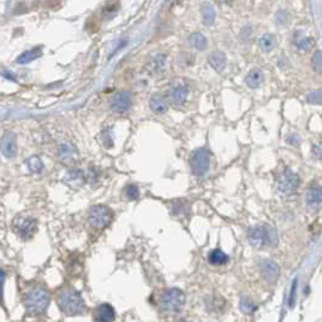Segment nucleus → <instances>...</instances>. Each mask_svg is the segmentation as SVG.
<instances>
[{
    "label": "nucleus",
    "instance_id": "nucleus-10",
    "mask_svg": "<svg viewBox=\"0 0 322 322\" xmlns=\"http://www.w3.org/2000/svg\"><path fill=\"white\" fill-rule=\"evenodd\" d=\"M132 105V96L129 91H120L111 99V110L116 113H124Z\"/></svg>",
    "mask_w": 322,
    "mask_h": 322
},
{
    "label": "nucleus",
    "instance_id": "nucleus-9",
    "mask_svg": "<svg viewBox=\"0 0 322 322\" xmlns=\"http://www.w3.org/2000/svg\"><path fill=\"white\" fill-rule=\"evenodd\" d=\"M189 96V86L188 83L183 82V80H179L176 83L172 84L170 87L169 92H167V97H169L170 102L175 106L183 105L186 101Z\"/></svg>",
    "mask_w": 322,
    "mask_h": 322
},
{
    "label": "nucleus",
    "instance_id": "nucleus-35",
    "mask_svg": "<svg viewBox=\"0 0 322 322\" xmlns=\"http://www.w3.org/2000/svg\"><path fill=\"white\" fill-rule=\"evenodd\" d=\"M312 154L316 159H322V145H314Z\"/></svg>",
    "mask_w": 322,
    "mask_h": 322
},
{
    "label": "nucleus",
    "instance_id": "nucleus-13",
    "mask_svg": "<svg viewBox=\"0 0 322 322\" xmlns=\"http://www.w3.org/2000/svg\"><path fill=\"white\" fill-rule=\"evenodd\" d=\"M58 158L62 161L63 164L71 165L75 164L78 159V151L75 145L70 143H65L59 146L58 149Z\"/></svg>",
    "mask_w": 322,
    "mask_h": 322
},
{
    "label": "nucleus",
    "instance_id": "nucleus-34",
    "mask_svg": "<svg viewBox=\"0 0 322 322\" xmlns=\"http://www.w3.org/2000/svg\"><path fill=\"white\" fill-rule=\"evenodd\" d=\"M253 35V32H252V28L250 27H245L243 28V30H242L241 33V37L242 39L244 40V42H248L249 40V38Z\"/></svg>",
    "mask_w": 322,
    "mask_h": 322
},
{
    "label": "nucleus",
    "instance_id": "nucleus-26",
    "mask_svg": "<svg viewBox=\"0 0 322 322\" xmlns=\"http://www.w3.org/2000/svg\"><path fill=\"white\" fill-rule=\"evenodd\" d=\"M201 14H203V20L207 25H212L215 20V11L212 4L204 3L201 5Z\"/></svg>",
    "mask_w": 322,
    "mask_h": 322
},
{
    "label": "nucleus",
    "instance_id": "nucleus-16",
    "mask_svg": "<svg viewBox=\"0 0 322 322\" xmlns=\"http://www.w3.org/2000/svg\"><path fill=\"white\" fill-rule=\"evenodd\" d=\"M307 205L310 208H319L322 205V188L321 186H312L309 189L306 195Z\"/></svg>",
    "mask_w": 322,
    "mask_h": 322
},
{
    "label": "nucleus",
    "instance_id": "nucleus-8",
    "mask_svg": "<svg viewBox=\"0 0 322 322\" xmlns=\"http://www.w3.org/2000/svg\"><path fill=\"white\" fill-rule=\"evenodd\" d=\"M298 185H300L298 175L291 170H286L278 180V191L281 195L290 196L297 190Z\"/></svg>",
    "mask_w": 322,
    "mask_h": 322
},
{
    "label": "nucleus",
    "instance_id": "nucleus-33",
    "mask_svg": "<svg viewBox=\"0 0 322 322\" xmlns=\"http://www.w3.org/2000/svg\"><path fill=\"white\" fill-rule=\"evenodd\" d=\"M4 285H5V272L0 269V304L4 301Z\"/></svg>",
    "mask_w": 322,
    "mask_h": 322
},
{
    "label": "nucleus",
    "instance_id": "nucleus-20",
    "mask_svg": "<svg viewBox=\"0 0 322 322\" xmlns=\"http://www.w3.org/2000/svg\"><path fill=\"white\" fill-rule=\"evenodd\" d=\"M208 260L213 266H222V264H226L228 262L229 257L222 249H213L208 254Z\"/></svg>",
    "mask_w": 322,
    "mask_h": 322
},
{
    "label": "nucleus",
    "instance_id": "nucleus-25",
    "mask_svg": "<svg viewBox=\"0 0 322 322\" xmlns=\"http://www.w3.org/2000/svg\"><path fill=\"white\" fill-rule=\"evenodd\" d=\"M27 166L28 170H29L30 172H33V174H40L44 169L43 161H42V159H40L39 156H32L30 159H28Z\"/></svg>",
    "mask_w": 322,
    "mask_h": 322
},
{
    "label": "nucleus",
    "instance_id": "nucleus-3",
    "mask_svg": "<svg viewBox=\"0 0 322 322\" xmlns=\"http://www.w3.org/2000/svg\"><path fill=\"white\" fill-rule=\"evenodd\" d=\"M186 302V296L179 288L165 290L160 296V307L166 314L177 315L181 312Z\"/></svg>",
    "mask_w": 322,
    "mask_h": 322
},
{
    "label": "nucleus",
    "instance_id": "nucleus-22",
    "mask_svg": "<svg viewBox=\"0 0 322 322\" xmlns=\"http://www.w3.org/2000/svg\"><path fill=\"white\" fill-rule=\"evenodd\" d=\"M189 44H190L193 48L198 49V51H204L208 46L207 38L201 33H193V34L189 35Z\"/></svg>",
    "mask_w": 322,
    "mask_h": 322
},
{
    "label": "nucleus",
    "instance_id": "nucleus-30",
    "mask_svg": "<svg viewBox=\"0 0 322 322\" xmlns=\"http://www.w3.org/2000/svg\"><path fill=\"white\" fill-rule=\"evenodd\" d=\"M297 279H293V283L291 286L290 297H288V306L290 309H293L296 305V300H297Z\"/></svg>",
    "mask_w": 322,
    "mask_h": 322
},
{
    "label": "nucleus",
    "instance_id": "nucleus-29",
    "mask_svg": "<svg viewBox=\"0 0 322 322\" xmlns=\"http://www.w3.org/2000/svg\"><path fill=\"white\" fill-rule=\"evenodd\" d=\"M307 102L312 103V105H322V91L317 89V91L311 92L307 94Z\"/></svg>",
    "mask_w": 322,
    "mask_h": 322
},
{
    "label": "nucleus",
    "instance_id": "nucleus-19",
    "mask_svg": "<svg viewBox=\"0 0 322 322\" xmlns=\"http://www.w3.org/2000/svg\"><path fill=\"white\" fill-rule=\"evenodd\" d=\"M65 181L70 186L73 188H78L83 184L84 181V174L82 172V170H70L67 172V175L65 176Z\"/></svg>",
    "mask_w": 322,
    "mask_h": 322
},
{
    "label": "nucleus",
    "instance_id": "nucleus-36",
    "mask_svg": "<svg viewBox=\"0 0 322 322\" xmlns=\"http://www.w3.org/2000/svg\"><path fill=\"white\" fill-rule=\"evenodd\" d=\"M287 143L290 144V145H292V146H297L298 144H300V139H298V137L296 136V135H293V136L288 137Z\"/></svg>",
    "mask_w": 322,
    "mask_h": 322
},
{
    "label": "nucleus",
    "instance_id": "nucleus-23",
    "mask_svg": "<svg viewBox=\"0 0 322 322\" xmlns=\"http://www.w3.org/2000/svg\"><path fill=\"white\" fill-rule=\"evenodd\" d=\"M262 82H263V73L260 72L259 70L250 71L247 77H245V83L250 88H257V87L260 86Z\"/></svg>",
    "mask_w": 322,
    "mask_h": 322
},
{
    "label": "nucleus",
    "instance_id": "nucleus-5",
    "mask_svg": "<svg viewBox=\"0 0 322 322\" xmlns=\"http://www.w3.org/2000/svg\"><path fill=\"white\" fill-rule=\"evenodd\" d=\"M112 212L106 205H94L89 209L88 223L96 229H103L111 223Z\"/></svg>",
    "mask_w": 322,
    "mask_h": 322
},
{
    "label": "nucleus",
    "instance_id": "nucleus-12",
    "mask_svg": "<svg viewBox=\"0 0 322 322\" xmlns=\"http://www.w3.org/2000/svg\"><path fill=\"white\" fill-rule=\"evenodd\" d=\"M259 268H260V272H262L263 278L266 279L267 282H269V283H273V282H276L277 279H278L281 269H279V266L274 262V260H271V259L260 260Z\"/></svg>",
    "mask_w": 322,
    "mask_h": 322
},
{
    "label": "nucleus",
    "instance_id": "nucleus-14",
    "mask_svg": "<svg viewBox=\"0 0 322 322\" xmlns=\"http://www.w3.org/2000/svg\"><path fill=\"white\" fill-rule=\"evenodd\" d=\"M116 317L115 309L110 304H102L94 310V319L97 322H112Z\"/></svg>",
    "mask_w": 322,
    "mask_h": 322
},
{
    "label": "nucleus",
    "instance_id": "nucleus-28",
    "mask_svg": "<svg viewBox=\"0 0 322 322\" xmlns=\"http://www.w3.org/2000/svg\"><path fill=\"white\" fill-rule=\"evenodd\" d=\"M165 67H166V57L164 54H158L155 58L151 61V68L154 72H164Z\"/></svg>",
    "mask_w": 322,
    "mask_h": 322
},
{
    "label": "nucleus",
    "instance_id": "nucleus-32",
    "mask_svg": "<svg viewBox=\"0 0 322 322\" xmlns=\"http://www.w3.org/2000/svg\"><path fill=\"white\" fill-rule=\"evenodd\" d=\"M125 191H126L127 198L131 199V200H135V199L139 198V188H137L136 185H127Z\"/></svg>",
    "mask_w": 322,
    "mask_h": 322
},
{
    "label": "nucleus",
    "instance_id": "nucleus-17",
    "mask_svg": "<svg viewBox=\"0 0 322 322\" xmlns=\"http://www.w3.org/2000/svg\"><path fill=\"white\" fill-rule=\"evenodd\" d=\"M149 106H150V110L154 113H158V115H162V113H165L167 111V103L161 94H154V96H151L150 101H149Z\"/></svg>",
    "mask_w": 322,
    "mask_h": 322
},
{
    "label": "nucleus",
    "instance_id": "nucleus-24",
    "mask_svg": "<svg viewBox=\"0 0 322 322\" xmlns=\"http://www.w3.org/2000/svg\"><path fill=\"white\" fill-rule=\"evenodd\" d=\"M277 40L273 34H264L263 37H260L258 40V46L263 52H269L276 47Z\"/></svg>",
    "mask_w": 322,
    "mask_h": 322
},
{
    "label": "nucleus",
    "instance_id": "nucleus-27",
    "mask_svg": "<svg viewBox=\"0 0 322 322\" xmlns=\"http://www.w3.org/2000/svg\"><path fill=\"white\" fill-rule=\"evenodd\" d=\"M239 309H241V311L243 312V314L250 315V314H253L255 310H257V305L253 302L252 298L244 296V297L241 298V302H239Z\"/></svg>",
    "mask_w": 322,
    "mask_h": 322
},
{
    "label": "nucleus",
    "instance_id": "nucleus-18",
    "mask_svg": "<svg viewBox=\"0 0 322 322\" xmlns=\"http://www.w3.org/2000/svg\"><path fill=\"white\" fill-rule=\"evenodd\" d=\"M209 65L214 68L217 72H223L227 67V58L223 52L217 51L209 56Z\"/></svg>",
    "mask_w": 322,
    "mask_h": 322
},
{
    "label": "nucleus",
    "instance_id": "nucleus-37",
    "mask_svg": "<svg viewBox=\"0 0 322 322\" xmlns=\"http://www.w3.org/2000/svg\"><path fill=\"white\" fill-rule=\"evenodd\" d=\"M177 322H185V321H177Z\"/></svg>",
    "mask_w": 322,
    "mask_h": 322
},
{
    "label": "nucleus",
    "instance_id": "nucleus-21",
    "mask_svg": "<svg viewBox=\"0 0 322 322\" xmlns=\"http://www.w3.org/2000/svg\"><path fill=\"white\" fill-rule=\"evenodd\" d=\"M40 56H42V48H40V47H35V48L29 49V51L20 54V56L18 57V59H16V62H18L19 65H27V63L33 62V61H35L37 58H39Z\"/></svg>",
    "mask_w": 322,
    "mask_h": 322
},
{
    "label": "nucleus",
    "instance_id": "nucleus-15",
    "mask_svg": "<svg viewBox=\"0 0 322 322\" xmlns=\"http://www.w3.org/2000/svg\"><path fill=\"white\" fill-rule=\"evenodd\" d=\"M293 44L296 48L301 52H309L315 46V39L311 37H307L302 30H297L293 37Z\"/></svg>",
    "mask_w": 322,
    "mask_h": 322
},
{
    "label": "nucleus",
    "instance_id": "nucleus-6",
    "mask_svg": "<svg viewBox=\"0 0 322 322\" xmlns=\"http://www.w3.org/2000/svg\"><path fill=\"white\" fill-rule=\"evenodd\" d=\"M191 170L198 176L207 174L210 166V154L207 149H198L193 153L190 158Z\"/></svg>",
    "mask_w": 322,
    "mask_h": 322
},
{
    "label": "nucleus",
    "instance_id": "nucleus-7",
    "mask_svg": "<svg viewBox=\"0 0 322 322\" xmlns=\"http://www.w3.org/2000/svg\"><path fill=\"white\" fill-rule=\"evenodd\" d=\"M13 228L20 238L29 239L37 232V222L29 217L19 215L13 220Z\"/></svg>",
    "mask_w": 322,
    "mask_h": 322
},
{
    "label": "nucleus",
    "instance_id": "nucleus-1",
    "mask_svg": "<svg viewBox=\"0 0 322 322\" xmlns=\"http://www.w3.org/2000/svg\"><path fill=\"white\" fill-rule=\"evenodd\" d=\"M51 302V296L44 286L33 285L23 293V305L29 315L44 314Z\"/></svg>",
    "mask_w": 322,
    "mask_h": 322
},
{
    "label": "nucleus",
    "instance_id": "nucleus-2",
    "mask_svg": "<svg viewBox=\"0 0 322 322\" xmlns=\"http://www.w3.org/2000/svg\"><path fill=\"white\" fill-rule=\"evenodd\" d=\"M57 305L59 310L68 316H78L86 312L83 298L73 287H66L59 291L57 296Z\"/></svg>",
    "mask_w": 322,
    "mask_h": 322
},
{
    "label": "nucleus",
    "instance_id": "nucleus-4",
    "mask_svg": "<svg viewBox=\"0 0 322 322\" xmlns=\"http://www.w3.org/2000/svg\"><path fill=\"white\" fill-rule=\"evenodd\" d=\"M248 241L254 247H277L278 244V234L272 227H254L248 232Z\"/></svg>",
    "mask_w": 322,
    "mask_h": 322
},
{
    "label": "nucleus",
    "instance_id": "nucleus-31",
    "mask_svg": "<svg viewBox=\"0 0 322 322\" xmlns=\"http://www.w3.org/2000/svg\"><path fill=\"white\" fill-rule=\"evenodd\" d=\"M312 67L316 72L322 73V51H317L312 57Z\"/></svg>",
    "mask_w": 322,
    "mask_h": 322
},
{
    "label": "nucleus",
    "instance_id": "nucleus-11",
    "mask_svg": "<svg viewBox=\"0 0 322 322\" xmlns=\"http://www.w3.org/2000/svg\"><path fill=\"white\" fill-rule=\"evenodd\" d=\"M0 151L5 158L11 159L18 153V144H16V136L14 132L6 131L0 140Z\"/></svg>",
    "mask_w": 322,
    "mask_h": 322
}]
</instances>
